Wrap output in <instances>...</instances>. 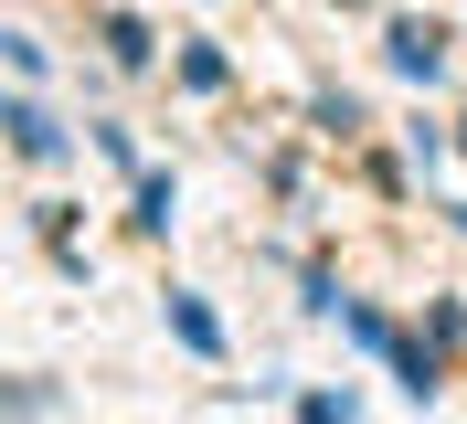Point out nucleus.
I'll use <instances>...</instances> for the list:
<instances>
[{
    "label": "nucleus",
    "mask_w": 467,
    "mask_h": 424,
    "mask_svg": "<svg viewBox=\"0 0 467 424\" xmlns=\"http://www.w3.org/2000/svg\"><path fill=\"white\" fill-rule=\"evenodd\" d=\"M393 64H404V75H436V64H446V32L436 22H393Z\"/></svg>",
    "instance_id": "1"
},
{
    "label": "nucleus",
    "mask_w": 467,
    "mask_h": 424,
    "mask_svg": "<svg viewBox=\"0 0 467 424\" xmlns=\"http://www.w3.org/2000/svg\"><path fill=\"white\" fill-rule=\"evenodd\" d=\"M11 139H22L32 160H54V149H64V128H54V117H43V107H11Z\"/></svg>",
    "instance_id": "2"
}]
</instances>
